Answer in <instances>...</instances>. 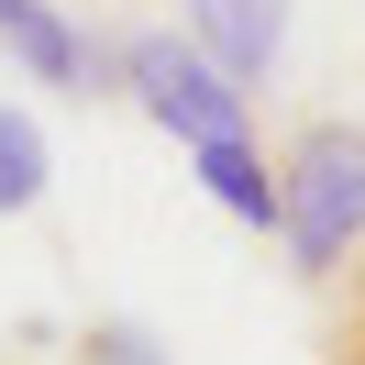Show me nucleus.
Returning <instances> with one entry per match:
<instances>
[{
    "mask_svg": "<svg viewBox=\"0 0 365 365\" xmlns=\"http://www.w3.org/2000/svg\"><path fill=\"white\" fill-rule=\"evenodd\" d=\"M277 178H288V266L310 277V288H332L343 255L365 244V122H299L288 155H277Z\"/></svg>",
    "mask_w": 365,
    "mask_h": 365,
    "instance_id": "1",
    "label": "nucleus"
},
{
    "mask_svg": "<svg viewBox=\"0 0 365 365\" xmlns=\"http://www.w3.org/2000/svg\"><path fill=\"white\" fill-rule=\"evenodd\" d=\"M122 100H133L144 122H155V133H178V144H210V133H244V78L222 67V56L200 45V34H122Z\"/></svg>",
    "mask_w": 365,
    "mask_h": 365,
    "instance_id": "2",
    "label": "nucleus"
},
{
    "mask_svg": "<svg viewBox=\"0 0 365 365\" xmlns=\"http://www.w3.org/2000/svg\"><path fill=\"white\" fill-rule=\"evenodd\" d=\"M0 56H11L23 78H45V89H78V100L122 89V56H111V45H89V34H78L56 0H0Z\"/></svg>",
    "mask_w": 365,
    "mask_h": 365,
    "instance_id": "3",
    "label": "nucleus"
},
{
    "mask_svg": "<svg viewBox=\"0 0 365 365\" xmlns=\"http://www.w3.org/2000/svg\"><path fill=\"white\" fill-rule=\"evenodd\" d=\"M188 178H200L244 232H288V178H277V155H266L255 133H210V144H188Z\"/></svg>",
    "mask_w": 365,
    "mask_h": 365,
    "instance_id": "4",
    "label": "nucleus"
},
{
    "mask_svg": "<svg viewBox=\"0 0 365 365\" xmlns=\"http://www.w3.org/2000/svg\"><path fill=\"white\" fill-rule=\"evenodd\" d=\"M178 23L200 34L244 89H266L277 56H288V0H178Z\"/></svg>",
    "mask_w": 365,
    "mask_h": 365,
    "instance_id": "5",
    "label": "nucleus"
},
{
    "mask_svg": "<svg viewBox=\"0 0 365 365\" xmlns=\"http://www.w3.org/2000/svg\"><path fill=\"white\" fill-rule=\"evenodd\" d=\"M34 200H45V133H34V111L0 100V222H23Z\"/></svg>",
    "mask_w": 365,
    "mask_h": 365,
    "instance_id": "6",
    "label": "nucleus"
},
{
    "mask_svg": "<svg viewBox=\"0 0 365 365\" xmlns=\"http://www.w3.org/2000/svg\"><path fill=\"white\" fill-rule=\"evenodd\" d=\"M321 354H332V365H365V244L343 255V277L321 288Z\"/></svg>",
    "mask_w": 365,
    "mask_h": 365,
    "instance_id": "7",
    "label": "nucleus"
},
{
    "mask_svg": "<svg viewBox=\"0 0 365 365\" xmlns=\"http://www.w3.org/2000/svg\"><path fill=\"white\" fill-rule=\"evenodd\" d=\"M78 365H166V343L144 321H78Z\"/></svg>",
    "mask_w": 365,
    "mask_h": 365,
    "instance_id": "8",
    "label": "nucleus"
}]
</instances>
